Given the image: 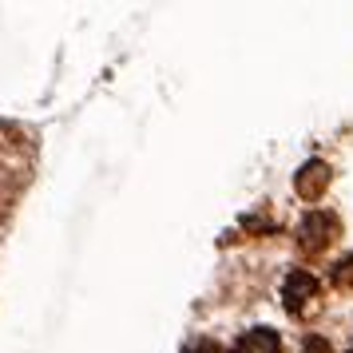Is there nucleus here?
I'll use <instances>...</instances> for the list:
<instances>
[{
  "instance_id": "nucleus-2",
  "label": "nucleus",
  "mask_w": 353,
  "mask_h": 353,
  "mask_svg": "<svg viewBox=\"0 0 353 353\" xmlns=\"http://www.w3.org/2000/svg\"><path fill=\"white\" fill-rule=\"evenodd\" d=\"M314 298H318V278H314V274H305V270L290 274L286 286H282V302H286L290 314H302Z\"/></svg>"
},
{
  "instance_id": "nucleus-1",
  "label": "nucleus",
  "mask_w": 353,
  "mask_h": 353,
  "mask_svg": "<svg viewBox=\"0 0 353 353\" xmlns=\"http://www.w3.org/2000/svg\"><path fill=\"white\" fill-rule=\"evenodd\" d=\"M334 239H337V219H334V214H325V210L305 214L302 226H298V242H302V250H310V254L325 250Z\"/></svg>"
},
{
  "instance_id": "nucleus-5",
  "label": "nucleus",
  "mask_w": 353,
  "mask_h": 353,
  "mask_svg": "<svg viewBox=\"0 0 353 353\" xmlns=\"http://www.w3.org/2000/svg\"><path fill=\"white\" fill-rule=\"evenodd\" d=\"M334 282H337V286H345V290L353 286V254L341 258V262L334 266Z\"/></svg>"
},
{
  "instance_id": "nucleus-3",
  "label": "nucleus",
  "mask_w": 353,
  "mask_h": 353,
  "mask_svg": "<svg viewBox=\"0 0 353 353\" xmlns=\"http://www.w3.org/2000/svg\"><path fill=\"white\" fill-rule=\"evenodd\" d=\"M294 187H298L302 199H318L330 187V167L325 163H305L302 171H298V179H294Z\"/></svg>"
},
{
  "instance_id": "nucleus-4",
  "label": "nucleus",
  "mask_w": 353,
  "mask_h": 353,
  "mask_svg": "<svg viewBox=\"0 0 353 353\" xmlns=\"http://www.w3.org/2000/svg\"><path fill=\"white\" fill-rule=\"evenodd\" d=\"M234 353H282V341L274 330H250V334L239 337Z\"/></svg>"
},
{
  "instance_id": "nucleus-8",
  "label": "nucleus",
  "mask_w": 353,
  "mask_h": 353,
  "mask_svg": "<svg viewBox=\"0 0 353 353\" xmlns=\"http://www.w3.org/2000/svg\"><path fill=\"white\" fill-rule=\"evenodd\" d=\"M350 353H353V350H350Z\"/></svg>"
},
{
  "instance_id": "nucleus-7",
  "label": "nucleus",
  "mask_w": 353,
  "mask_h": 353,
  "mask_svg": "<svg viewBox=\"0 0 353 353\" xmlns=\"http://www.w3.org/2000/svg\"><path fill=\"white\" fill-rule=\"evenodd\" d=\"M187 353H223V345H214V341H194Z\"/></svg>"
},
{
  "instance_id": "nucleus-6",
  "label": "nucleus",
  "mask_w": 353,
  "mask_h": 353,
  "mask_svg": "<svg viewBox=\"0 0 353 353\" xmlns=\"http://www.w3.org/2000/svg\"><path fill=\"white\" fill-rule=\"evenodd\" d=\"M302 353H330V341H325V337H305Z\"/></svg>"
}]
</instances>
